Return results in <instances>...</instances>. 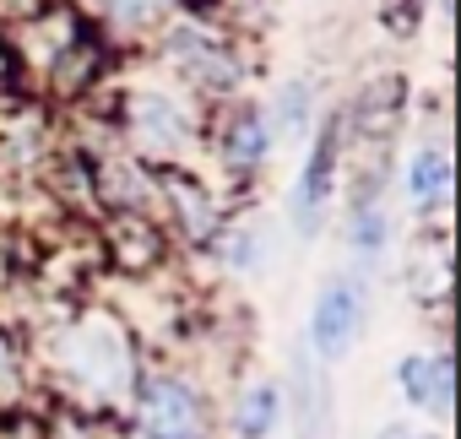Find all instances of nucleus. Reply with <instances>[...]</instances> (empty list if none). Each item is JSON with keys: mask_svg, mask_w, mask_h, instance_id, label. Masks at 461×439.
<instances>
[{"mask_svg": "<svg viewBox=\"0 0 461 439\" xmlns=\"http://www.w3.org/2000/svg\"><path fill=\"white\" fill-rule=\"evenodd\" d=\"M337 152H342V125L326 120L321 136H315V147H310V163H304V174H299V195H294V223H299L304 239H315V228H321V206H326V195H331Z\"/></svg>", "mask_w": 461, "mask_h": 439, "instance_id": "5", "label": "nucleus"}, {"mask_svg": "<svg viewBox=\"0 0 461 439\" xmlns=\"http://www.w3.org/2000/svg\"><path fill=\"white\" fill-rule=\"evenodd\" d=\"M12 76H17V49H12L6 39H0V87H6Z\"/></svg>", "mask_w": 461, "mask_h": 439, "instance_id": "24", "label": "nucleus"}, {"mask_svg": "<svg viewBox=\"0 0 461 439\" xmlns=\"http://www.w3.org/2000/svg\"><path fill=\"white\" fill-rule=\"evenodd\" d=\"M380 245H385V211H380V201H358L353 250H358V255H380Z\"/></svg>", "mask_w": 461, "mask_h": 439, "instance_id": "18", "label": "nucleus"}, {"mask_svg": "<svg viewBox=\"0 0 461 439\" xmlns=\"http://www.w3.org/2000/svg\"><path fill=\"white\" fill-rule=\"evenodd\" d=\"M168 55H179V66H185L201 87H217V93H222V87L240 82V60H228L212 39H195L190 28H179V33L168 39Z\"/></svg>", "mask_w": 461, "mask_h": 439, "instance_id": "10", "label": "nucleus"}, {"mask_svg": "<svg viewBox=\"0 0 461 439\" xmlns=\"http://www.w3.org/2000/svg\"><path fill=\"white\" fill-rule=\"evenodd\" d=\"M136 412H141V434L147 439H206V407L201 396L174 380V374H147L136 390Z\"/></svg>", "mask_w": 461, "mask_h": 439, "instance_id": "3", "label": "nucleus"}, {"mask_svg": "<svg viewBox=\"0 0 461 439\" xmlns=\"http://www.w3.org/2000/svg\"><path fill=\"white\" fill-rule=\"evenodd\" d=\"M104 250H109L114 272L147 277L163 261V228L152 223V217H141V211H114L109 228H104Z\"/></svg>", "mask_w": 461, "mask_h": 439, "instance_id": "6", "label": "nucleus"}, {"mask_svg": "<svg viewBox=\"0 0 461 439\" xmlns=\"http://www.w3.org/2000/svg\"><path fill=\"white\" fill-rule=\"evenodd\" d=\"M380 17H385V28L391 33H418V22H423V0H380Z\"/></svg>", "mask_w": 461, "mask_h": 439, "instance_id": "20", "label": "nucleus"}, {"mask_svg": "<svg viewBox=\"0 0 461 439\" xmlns=\"http://www.w3.org/2000/svg\"><path fill=\"white\" fill-rule=\"evenodd\" d=\"M402 390L418 412H434V417H450V401H456V374H450V358H402Z\"/></svg>", "mask_w": 461, "mask_h": 439, "instance_id": "9", "label": "nucleus"}, {"mask_svg": "<svg viewBox=\"0 0 461 439\" xmlns=\"http://www.w3.org/2000/svg\"><path fill=\"white\" fill-rule=\"evenodd\" d=\"M217 239H222V261L234 266V272H256V266L267 261L261 228H228V234H217Z\"/></svg>", "mask_w": 461, "mask_h": 439, "instance_id": "17", "label": "nucleus"}, {"mask_svg": "<svg viewBox=\"0 0 461 439\" xmlns=\"http://www.w3.org/2000/svg\"><path fill=\"white\" fill-rule=\"evenodd\" d=\"M277 412H283V390H277L272 380L250 385V390L240 396V407H234V428H240V439H267V434L277 428Z\"/></svg>", "mask_w": 461, "mask_h": 439, "instance_id": "15", "label": "nucleus"}, {"mask_svg": "<svg viewBox=\"0 0 461 439\" xmlns=\"http://www.w3.org/2000/svg\"><path fill=\"white\" fill-rule=\"evenodd\" d=\"M98 76H104V44H98L93 33H82L71 49H60V55L50 60V87H55V98H82Z\"/></svg>", "mask_w": 461, "mask_h": 439, "instance_id": "11", "label": "nucleus"}, {"mask_svg": "<svg viewBox=\"0 0 461 439\" xmlns=\"http://www.w3.org/2000/svg\"><path fill=\"white\" fill-rule=\"evenodd\" d=\"M288 407H294V434L299 439H326L331 434V380H326V369H321V358L310 347L294 353Z\"/></svg>", "mask_w": 461, "mask_h": 439, "instance_id": "4", "label": "nucleus"}, {"mask_svg": "<svg viewBox=\"0 0 461 439\" xmlns=\"http://www.w3.org/2000/svg\"><path fill=\"white\" fill-rule=\"evenodd\" d=\"M375 439H418V434H412V428H407V423H385V428H380V434H375Z\"/></svg>", "mask_w": 461, "mask_h": 439, "instance_id": "25", "label": "nucleus"}, {"mask_svg": "<svg viewBox=\"0 0 461 439\" xmlns=\"http://www.w3.org/2000/svg\"><path fill=\"white\" fill-rule=\"evenodd\" d=\"M152 179L163 184V201H168V211H174V228H179L190 245H212V239L222 234V217H217L212 195H206L190 174H179V168H158Z\"/></svg>", "mask_w": 461, "mask_h": 439, "instance_id": "7", "label": "nucleus"}, {"mask_svg": "<svg viewBox=\"0 0 461 439\" xmlns=\"http://www.w3.org/2000/svg\"><path fill=\"white\" fill-rule=\"evenodd\" d=\"M402 98H407V82H402V76H380L375 87H364L358 114H353V120H358V130L385 141V136H391V125L402 120Z\"/></svg>", "mask_w": 461, "mask_h": 439, "instance_id": "14", "label": "nucleus"}, {"mask_svg": "<svg viewBox=\"0 0 461 439\" xmlns=\"http://www.w3.org/2000/svg\"><path fill=\"white\" fill-rule=\"evenodd\" d=\"M60 363L71 380L93 385V390H120L131 380V347H125V331L104 315L71 326L60 336Z\"/></svg>", "mask_w": 461, "mask_h": 439, "instance_id": "1", "label": "nucleus"}, {"mask_svg": "<svg viewBox=\"0 0 461 439\" xmlns=\"http://www.w3.org/2000/svg\"><path fill=\"white\" fill-rule=\"evenodd\" d=\"M364 331V282L358 277H326L315 293V315H310V353L321 363L342 358Z\"/></svg>", "mask_w": 461, "mask_h": 439, "instance_id": "2", "label": "nucleus"}, {"mask_svg": "<svg viewBox=\"0 0 461 439\" xmlns=\"http://www.w3.org/2000/svg\"><path fill=\"white\" fill-rule=\"evenodd\" d=\"M44 439H93V417H82V412H50L44 417Z\"/></svg>", "mask_w": 461, "mask_h": 439, "instance_id": "21", "label": "nucleus"}, {"mask_svg": "<svg viewBox=\"0 0 461 439\" xmlns=\"http://www.w3.org/2000/svg\"><path fill=\"white\" fill-rule=\"evenodd\" d=\"M17 380H23V353H17V342L6 331H0V396L17 390Z\"/></svg>", "mask_w": 461, "mask_h": 439, "instance_id": "22", "label": "nucleus"}, {"mask_svg": "<svg viewBox=\"0 0 461 439\" xmlns=\"http://www.w3.org/2000/svg\"><path fill=\"white\" fill-rule=\"evenodd\" d=\"M407 195L418 211H439L450 201V157L439 147H418V157L407 168Z\"/></svg>", "mask_w": 461, "mask_h": 439, "instance_id": "13", "label": "nucleus"}, {"mask_svg": "<svg viewBox=\"0 0 461 439\" xmlns=\"http://www.w3.org/2000/svg\"><path fill=\"white\" fill-rule=\"evenodd\" d=\"M412 293L418 299H445L450 293V239L434 228V239H429V261L423 255H412Z\"/></svg>", "mask_w": 461, "mask_h": 439, "instance_id": "16", "label": "nucleus"}, {"mask_svg": "<svg viewBox=\"0 0 461 439\" xmlns=\"http://www.w3.org/2000/svg\"><path fill=\"white\" fill-rule=\"evenodd\" d=\"M267 147H272V130H267V120L256 114V109H234L228 114V136H222V157L234 163L240 174H250V168H261V157H267Z\"/></svg>", "mask_w": 461, "mask_h": 439, "instance_id": "12", "label": "nucleus"}, {"mask_svg": "<svg viewBox=\"0 0 461 439\" xmlns=\"http://www.w3.org/2000/svg\"><path fill=\"white\" fill-rule=\"evenodd\" d=\"M131 130L147 152H174L195 136V120L185 114V103H174L163 93H141V98H131Z\"/></svg>", "mask_w": 461, "mask_h": 439, "instance_id": "8", "label": "nucleus"}, {"mask_svg": "<svg viewBox=\"0 0 461 439\" xmlns=\"http://www.w3.org/2000/svg\"><path fill=\"white\" fill-rule=\"evenodd\" d=\"M163 6H168V0H109V17H120V22H152Z\"/></svg>", "mask_w": 461, "mask_h": 439, "instance_id": "23", "label": "nucleus"}, {"mask_svg": "<svg viewBox=\"0 0 461 439\" xmlns=\"http://www.w3.org/2000/svg\"><path fill=\"white\" fill-rule=\"evenodd\" d=\"M304 120H310V82H288L277 93V125L283 130H304Z\"/></svg>", "mask_w": 461, "mask_h": 439, "instance_id": "19", "label": "nucleus"}]
</instances>
